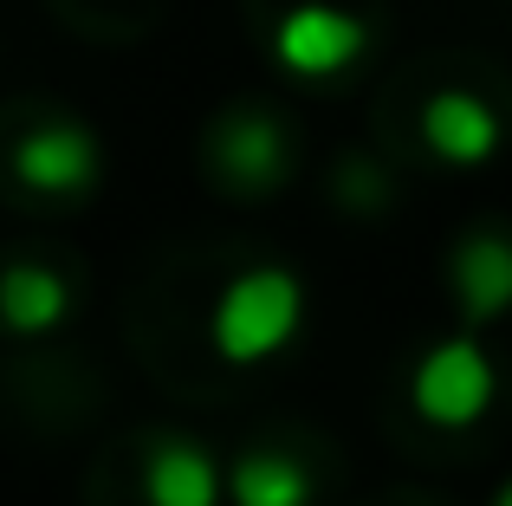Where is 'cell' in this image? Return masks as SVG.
<instances>
[{"instance_id": "cell-1", "label": "cell", "mask_w": 512, "mask_h": 506, "mask_svg": "<svg viewBox=\"0 0 512 506\" xmlns=\"http://www.w3.org/2000/svg\"><path fill=\"white\" fill-rule=\"evenodd\" d=\"M299 325H305V286L286 266H247V273H234L221 286V299H214V312H208L214 351L240 370L279 357L299 338Z\"/></svg>"}, {"instance_id": "cell-4", "label": "cell", "mask_w": 512, "mask_h": 506, "mask_svg": "<svg viewBox=\"0 0 512 506\" xmlns=\"http://www.w3.org/2000/svg\"><path fill=\"white\" fill-rule=\"evenodd\" d=\"M98 169H104L98 137L72 117H46L13 143V176L33 195H85L98 182Z\"/></svg>"}, {"instance_id": "cell-6", "label": "cell", "mask_w": 512, "mask_h": 506, "mask_svg": "<svg viewBox=\"0 0 512 506\" xmlns=\"http://www.w3.org/2000/svg\"><path fill=\"white\" fill-rule=\"evenodd\" d=\"M500 137H506V130H500V111H493L480 91L448 85V91H435V98L422 104V143L441 156V163H454V169L493 163Z\"/></svg>"}, {"instance_id": "cell-3", "label": "cell", "mask_w": 512, "mask_h": 506, "mask_svg": "<svg viewBox=\"0 0 512 506\" xmlns=\"http://www.w3.org/2000/svg\"><path fill=\"white\" fill-rule=\"evenodd\" d=\"M409 396L422 409V422H435V429H474L500 396V370L474 338H448L415 364Z\"/></svg>"}, {"instance_id": "cell-7", "label": "cell", "mask_w": 512, "mask_h": 506, "mask_svg": "<svg viewBox=\"0 0 512 506\" xmlns=\"http://www.w3.org/2000/svg\"><path fill=\"white\" fill-rule=\"evenodd\" d=\"M448 286L467 325H493L500 312H512V234H467L448 253Z\"/></svg>"}, {"instance_id": "cell-8", "label": "cell", "mask_w": 512, "mask_h": 506, "mask_svg": "<svg viewBox=\"0 0 512 506\" xmlns=\"http://www.w3.org/2000/svg\"><path fill=\"white\" fill-rule=\"evenodd\" d=\"M143 500L150 506H221L227 481L208 461V448H195L188 435H163L143 455Z\"/></svg>"}, {"instance_id": "cell-2", "label": "cell", "mask_w": 512, "mask_h": 506, "mask_svg": "<svg viewBox=\"0 0 512 506\" xmlns=\"http://www.w3.org/2000/svg\"><path fill=\"white\" fill-rule=\"evenodd\" d=\"M370 52V20L338 0H292L273 20V59L292 78H338Z\"/></svg>"}, {"instance_id": "cell-9", "label": "cell", "mask_w": 512, "mask_h": 506, "mask_svg": "<svg viewBox=\"0 0 512 506\" xmlns=\"http://www.w3.org/2000/svg\"><path fill=\"white\" fill-rule=\"evenodd\" d=\"M72 312V286L39 260H13L0 266V325L20 338H46L52 325H65Z\"/></svg>"}, {"instance_id": "cell-11", "label": "cell", "mask_w": 512, "mask_h": 506, "mask_svg": "<svg viewBox=\"0 0 512 506\" xmlns=\"http://www.w3.org/2000/svg\"><path fill=\"white\" fill-rule=\"evenodd\" d=\"M493 506H512V481H506V487H500V494H493Z\"/></svg>"}, {"instance_id": "cell-5", "label": "cell", "mask_w": 512, "mask_h": 506, "mask_svg": "<svg viewBox=\"0 0 512 506\" xmlns=\"http://www.w3.org/2000/svg\"><path fill=\"white\" fill-rule=\"evenodd\" d=\"M214 169H221L227 189H240V195L279 189V182L292 176V137H286V124L266 117V111L221 117V130H214Z\"/></svg>"}, {"instance_id": "cell-10", "label": "cell", "mask_w": 512, "mask_h": 506, "mask_svg": "<svg viewBox=\"0 0 512 506\" xmlns=\"http://www.w3.org/2000/svg\"><path fill=\"white\" fill-rule=\"evenodd\" d=\"M227 500L234 506H312V474L279 448H253L227 474Z\"/></svg>"}]
</instances>
